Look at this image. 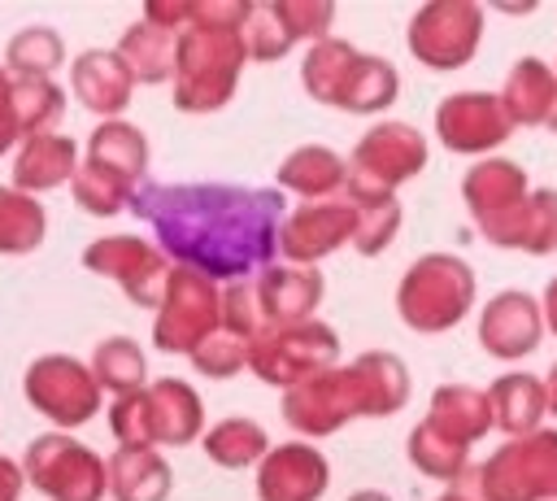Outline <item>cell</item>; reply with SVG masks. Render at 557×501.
Here are the masks:
<instances>
[{
	"label": "cell",
	"instance_id": "cell-1",
	"mask_svg": "<svg viewBox=\"0 0 557 501\" xmlns=\"http://www.w3.org/2000/svg\"><path fill=\"white\" fill-rule=\"evenodd\" d=\"M278 187L239 183H139L131 213L157 235L170 266L196 270L213 283L252 279L274 261V240L283 222Z\"/></svg>",
	"mask_w": 557,
	"mask_h": 501
},
{
	"label": "cell",
	"instance_id": "cell-2",
	"mask_svg": "<svg viewBox=\"0 0 557 501\" xmlns=\"http://www.w3.org/2000/svg\"><path fill=\"white\" fill-rule=\"evenodd\" d=\"M409 401V366L387 353H361L348 366H331L296 388L283 392V418L318 440V436H335L344 423L352 418H387L396 410H405Z\"/></svg>",
	"mask_w": 557,
	"mask_h": 501
},
{
	"label": "cell",
	"instance_id": "cell-3",
	"mask_svg": "<svg viewBox=\"0 0 557 501\" xmlns=\"http://www.w3.org/2000/svg\"><path fill=\"white\" fill-rule=\"evenodd\" d=\"M244 39L235 22H187L174 44V109L178 113H218L244 74Z\"/></svg>",
	"mask_w": 557,
	"mask_h": 501
},
{
	"label": "cell",
	"instance_id": "cell-4",
	"mask_svg": "<svg viewBox=\"0 0 557 501\" xmlns=\"http://www.w3.org/2000/svg\"><path fill=\"white\" fill-rule=\"evenodd\" d=\"M300 87L331 109L344 113H383L400 96V74L392 61L357 52L348 39H318L300 61Z\"/></svg>",
	"mask_w": 557,
	"mask_h": 501
},
{
	"label": "cell",
	"instance_id": "cell-5",
	"mask_svg": "<svg viewBox=\"0 0 557 501\" xmlns=\"http://www.w3.org/2000/svg\"><path fill=\"white\" fill-rule=\"evenodd\" d=\"M109 431L117 449H157L191 444L205 436V405L187 379H152L109 405Z\"/></svg>",
	"mask_w": 557,
	"mask_h": 501
},
{
	"label": "cell",
	"instance_id": "cell-6",
	"mask_svg": "<svg viewBox=\"0 0 557 501\" xmlns=\"http://www.w3.org/2000/svg\"><path fill=\"white\" fill-rule=\"evenodd\" d=\"M474 270L453 253H422L396 288V314L418 335H440L474 309Z\"/></svg>",
	"mask_w": 557,
	"mask_h": 501
},
{
	"label": "cell",
	"instance_id": "cell-7",
	"mask_svg": "<svg viewBox=\"0 0 557 501\" xmlns=\"http://www.w3.org/2000/svg\"><path fill=\"white\" fill-rule=\"evenodd\" d=\"M461 484L479 501H548V497H557V431L540 427L531 436L505 440L487 462L466 466Z\"/></svg>",
	"mask_w": 557,
	"mask_h": 501
},
{
	"label": "cell",
	"instance_id": "cell-8",
	"mask_svg": "<svg viewBox=\"0 0 557 501\" xmlns=\"http://www.w3.org/2000/svg\"><path fill=\"white\" fill-rule=\"evenodd\" d=\"M339 366V335L335 327L309 318L292 327H265L248 344V370L270 388H296L322 370Z\"/></svg>",
	"mask_w": 557,
	"mask_h": 501
},
{
	"label": "cell",
	"instance_id": "cell-9",
	"mask_svg": "<svg viewBox=\"0 0 557 501\" xmlns=\"http://www.w3.org/2000/svg\"><path fill=\"white\" fill-rule=\"evenodd\" d=\"M17 466L44 501H104V457L65 431L35 436Z\"/></svg>",
	"mask_w": 557,
	"mask_h": 501
},
{
	"label": "cell",
	"instance_id": "cell-10",
	"mask_svg": "<svg viewBox=\"0 0 557 501\" xmlns=\"http://www.w3.org/2000/svg\"><path fill=\"white\" fill-rule=\"evenodd\" d=\"M22 392L35 414H44L52 427H83L100 414V388L87 370V362L70 353H44L26 366Z\"/></svg>",
	"mask_w": 557,
	"mask_h": 501
},
{
	"label": "cell",
	"instance_id": "cell-11",
	"mask_svg": "<svg viewBox=\"0 0 557 501\" xmlns=\"http://www.w3.org/2000/svg\"><path fill=\"white\" fill-rule=\"evenodd\" d=\"M483 9L474 0H431L409 17V52L426 70H461L479 52Z\"/></svg>",
	"mask_w": 557,
	"mask_h": 501
},
{
	"label": "cell",
	"instance_id": "cell-12",
	"mask_svg": "<svg viewBox=\"0 0 557 501\" xmlns=\"http://www.w3.org/2000/svg\"><path fill=\"white\" fill-rule=\"evenodd\" d=\"M218 292L222 288L213 279L170 266L161 301H157V318H152V344L161 353L187 357L209 331H218Z\"/></svg>",
	"mask_w": 557,
	"mask_h": 501
},
{
	"label": "cell",
	"instance_id": "cell-13",
	"mask_svg": "<svg viewBox=\"0 0 557 501\" xmlns=\"http://www.w3.org/2000/svg\"><path fill=\"white\" fill-rule=\"evenodd\" d=\"M83 266L91 274L113 279L139 309H157L165 274H170L165 253L152 240H139V235H100V240H91L83 248Z\"/></svg>",
	"mask_w": 557,
	"mask_h": 501
},
{
	"label": "cell",
	"instance_id": "cell-14",
	"mask_svg": "<svg viewBox=\"0 0 557 501\" xmlns=\"http://www.w3.org/2000/svg\"><path fill=\"white\" fill-rule=\"evenodd\" d=\"M352 244V205L344 196L331 200H305L283 213L274 253L287 257V266H318L322 257Z\"/></svg>",
	"mask_w": 557,
	"mask_h": 501
},
{
	"label": "cell",
	"instance_id": "cell-15",
	"mask_svg": "<svg viewBox=\"0 0 557 501\" xmlns=\"http://www.w3.org/2000/svg\"><path fill=\"white\" fill-rule=\"evenodd\" d=\"M348 170L387 187V192H396L400 183H409L426 170V135L409 122H374L357 139V148L348 157Z\"/></svg>",
	"mask_w": 557,
	"mask_h": 501
},
{
	"label": "cell",
	"instance_id": "cell-16",
	"mask_svg": "<svg viewBox=\"0 0 557 501\" xmlns=\"http://www.w3.org/2000/svg\"><path fill=\"white\" fill-rule=\"evenodd\" d=\"M509 118L496 100V91H453L435 109V135L448 152L483 157L509 139Z\"/></svg>",
	"mask_w": 557,
	"mask_h": 501
},
{
	"label": "cell",
	"instance_id": "cell-17",
	"mask_svg": "<svg viewBox=\"0 0 557 501\" xmlns=\"http://www.w3.org/2000/svg\"><path fill=\"white\" fill-rule=\"evenodd\" d=\"M331 488V466L309 440L270 444L257 462V501H322Z\"/></svg>",
	"mask_w": 557,
	"mask_h": 501
},
{
	"label": "cell",
	"instance_id": "cell-18",
	"mask_svg": "<svg viewBox=\"0 0 557 501\" xmlns=\"http://www.w3.org/2000/svg\"><path fill=\"white\" fill-rule=\"evenodd\" d=\"M527 192H531L527 170L518 161H509V157H483L461 179V200H466L470 222L479 227L483 240L527 200Z\"/></svg>",
	"mask_w": 557,
	"mask_h": 501
},
{
	"label": "cell",
	"instance_id": "cell-19",
	"mask_svg": "<svg viewBox=\"0 0 557 501\" xmlns=\"http://www.w3.org/2000/svg\"><path fill=\"white\" fill-rule=\"evenodd\" d=\"M540 335H544V314H540V301L509 288V292H496L483 309H479V344L500 357V362H518L527 353L540 349Z\"/></svg>",
	"mask_w": 557,
	"mask_h": 501
},
{
	"label": "cell",
	"instance_id": "cell-20",
	"mask_svg": "<svg viewBox=\"0 0 557 501\" xmlns=\"http://www.w3.org/2000/svg\"><path fill=\"white\" fill-rule=\"evenodd\" d=\"M252 292H257V309L265 318V327H292V322H309L313 309L322 305L326 279L318 274V266H265L252 274Z\"/></svg>",
	"mask_w": 557,
	"mask_h": 501
},
{
	"label": "cell",
	"instance_id": "cell-21",
	"mask_svg": "<svg viewBox=\"0 0 557 501\" xmlns=\"http://www.w3.org/2000/svg\"><path fill=\"white\" fill-rule=\"evenodd\" d=\"M70 91L83 109H91V113H100V122H109V118H122L135 83L113 48H87L70 65Z\"/></svg>",
	"mask_w": 557,
	"mask_h": 501
},
{
	"label": "cell",
	"instance_id": "cell-22",
	"mask_svg": "<svg viewBox=\"0 0 557 501\" xmlns=\"http://www.w3.org/2000/svg\"><path fill=\"white\" fill-rule=\"evenodd\" d=\"M348 205H352V248L361 257H379L383 248H392L396 231H400V200L396 192L361 179L348 170L344 179V192H339Z\"/></svg>",
	"mask_w": 557,
	"mask_h": 501
},
{
	"label": "cell",
	"instance_id": "cell-23",
	"mask_svg": "<svg viewBox=\"0 0 557 501\" xmlns=\"http://www.w3.org/2000/svg\"><path fill=\"white\" fill-rule=\"evenodd\" d=\"M78 166V144L70 135H57V131H39L30 139L17 144V157H13V183L17 192L35 196V192H52L61 183H70Z\"/></svg>",
	"mask_w": 557,
	"mask_h": 501
},
{
	"label": "cell",
	"instance_id": "cell-24",
	"mask_svg": "<svg viewBox=\"0 0 557 501\" xmlns=\"http://www.w3.org/2000/svg\"><path fill=\"white\" fill-rule=\"evenodd\" d=\"M344 179H348V161L326 144H300L274 170V187L296 192L300 200H331L344 192Z\"/></svg>",
	"mask_w": 557,
	"mask_h": 501
},
{
	"label": "cell",
	"instance_id": "cell-25",
	"mask_svg": "<svg viewBox=\"0 0 557 501\" xmlns=\"http://www.w3.org/2000/svg\"><path fill=\"white\" fill-rule=\"evenodd\" d=\"M431 431H440L444 440L470 449L474 440L487 436L492 427V405H487V392L483 388H470V383H440L431 392V410L422 418Z\"/></svg>",
	"mask_w": 557,
	"mask_h": 501
},
{
	"label": "cell",
	"instance_id": "cell-26",
	"mask_svg": "<svg viewBox=\"0 0 557 501\" xmlns=\"http://www.w3.org/2000/svg\"><path fill=\"white\" fill-rule=\"evenodd\" d=\"M509 126H544L553 100H557V74L540 57H518L496 91Z\"/></svg>",
	"mask_w": 557,
	"mask_h": 501
},
{
	"label": "cell",
	"instance_id": "cell-27",
	"mask_svg": "<svg viewBox=\"0 0 557 501\" xmlns=\"http://www.w3.org/2000/svg\"><path fill=\"white\" fill-rule=\"evenodd\" d=\"M170 484L174 471L157 449H113L104 462V497L113 501H165Z\"/></svg>",
	"mask_w": 557,
	"mask_h": 501
},
{
	"label": "cell",
	"instance_id": "cell-28",
	"mask_svg": "<svg viewBox=\"0 0 557 501\" xmlns=\"http://www.w3.org/2000/svg\"><path fill=\"white\" fill-rule=\"evenodd\" d=\"M487 244L518 248V253H531V257L553 253L557 248V192L553 187L527 192V200L487 235Z\"/></svg>",
	"mask_w": 557,
	"mask_h": 501
},
{
	"label": "cell",
	"instance_id": "cell-29",
	"mask_svg": "<svg viewBox=\"0 0 557 501\" xmlns=\"http://www.w3.org/2000/svg\"><path fill=\"white\" fill-rule=\"evenodd\" d=\"M91 166L117 174L122 183L139 187L144 174H148V135L135 126V122H122V118H109L100 122L91 135H87V157Z\"/></svg>",
	"mask_w": 557,
	"mask_h": 501
},
{
	"label": "cell",
	"instance_id": "cell-30",
	"mask_svg": "<svg viewBox=\"0 0 557 501\" xmlns=\"http://www.w3.org/2000/svg\"><path fill=\"white\" fill-rule=\"evenodd\" d=\"M487 405H492V427H500L509 440L540 431V418L548 414L544 383H540V375H527V370H509V375L492 379Z\"/></svg>",
	"mask_w": 557,
	"mask_h": 501
},
{
	"label": "cell",
	"instance_id": "cell-31",
	"mask_svg": "<svg viewBox=\"0 0 557 501\" xmlns=\"http://www.w3.org/2000/svg\"><path fill=\"white\" fill-rule=\"evenodd\" d=\"M174 44H178L174 30H161V26H152V22L139 17L135 26L122 30V39H117L113 52L126 65L131 83L157 87V83H170V74H174Z\"/></svg>",
	"mask_w": 557,
	"mask_h": 501
},
{
	"label": "cell",
	"instance_id": "cell-32",
	"mask_svg": "<svg viewBox=\"0 0 557 501\" xmlns=\"http://www.w3.org/2000/svg\"><path fill=\"white\" fill-rule=\"evenodd\" d=\"M265 449H270L265 427H261L257 418H244V414L222 418V423H213V427L205 431V457H209L213 466H222V471L257 466V462L265 457Z\"/></svg>",
	"mask_w": 557,
	"mask_h": 501
},
{
	"label": "cell",
	"instance_id": "cell-33",
	"mask_svg": "<svg viewBox=\"0 0 557 501\" xmlns=\"http://www.w3.org/2000/svg\"><path fill=\"white\" fill-rule=\"evenodd\" d=\"M48 213L35 196L0 183V257H26L44 244Z\"/></svg>",
	"mask_w": 557,
	"mask_h": 501
},
{
	"label": "cell",
	"instance_id": "cell-34",
	"mask_svg": "<svg viewBox=\"0 0 557 501\" xmlns=\"http://www.w3.org/2000/svg\"><path fill=\"white\" fill-rule=\"evenodd\" d=\"M9 105H13L17 139H30L39 131H52L65 118V91L52 78H22V74H13Z\"/></svg>",
	"mask_w": 557,
	"mask_h": 501
},
{
	"label": "cell",
	"instance_id": "cell-35",
	"mask_svg": "<svg viewBox=\"0 0 557 501\" xmlns=\"http://www.w3.org/2000/svg\"><path fill=\"white\" fill-rule=\"evenodd\" d=\"M91 379H96V388L104 392H113V396H126V392H135V388H144L148 383V357H144V349L131 340V335H109V340H100L96 349H91Z\"/></svg>",
	"mask_w": 557,
	"mask_h": 501
},
{
	"label": "cell",
	"instance_id": "cell-36",
	"mask_svg": "<svg viewBox=\"0 0 557 501\" xmlns=\"http://www.w3.org/2000/svg\"><path fill=\"white\" fill-rule=\"evenodd\" d=\"M65 65V39L52 26H26L4 44V70L22 78H52V70Z\"/></svg>",
	"mask_w": 557,
	"mask_h": 501
},
{
	"label": "cell",
	"instance_id": "cell-37",
	"mask_svg": "<svg viewBox=\"0 0 557 501\" xmlns=\"http://www.w3.org/2000/svg\"><path fill=\"white\" fill-rule=\"evenodd\" d=\"M70 192H74V205H78L83 213H91V218H113V213H122V209L131 205V196H135L131 183H122L117 174H109V170H100V166H91V161H78V166H74Z\"/></svg>",
	"mask_w": 557,
	"mask_h": 501
},
{
	"label": "cell",
	"instance_id": "cell-38",
	"mask_svg": "<svg viewBox=\"0 0 557 501\" xmlns=\"http://www.w3.org/2000/svg\"><path fill=\"white\" fill-rule=\"evenodd\" d=\"M405 453H409V466H413V471H422V475H431V479H440V484H453V479L470 466V449L444 440V436L431 431L426 423H418V427L409 431Z\"/></svg>",
	"mask_w": 557,
	"mask_h": 501
},
{
	"label": "cell",
	"instance_id": "cell-39",
	"mask_svg": "<svg viewBox=\"0 0 557 501\" xmlns=\"http://www.w3.org/2000/svg\"><path fill=\"white\" fill-rule=\"evenodd\" d=\"M239 39H244V52L248 61H278L296 48V35L287 30L283 13L274 0H261V4H248V17L239 26Z\"/></svg>",
	"mask_w": 557,
	"mask_h": 501
},
{
	"label": "cell",
	"instance_id": "cell-40",
	"mask_svg": "<svg viewBox=\"0 0 557 501\" xmlns=\"http://www.w3.org/2000/svg\"><path fill=\"white\" fill-rule=\"evenodd\" d=\"M218 327L231 331L235 340L252 344L261 331H265V318L257 309V292H252V279H235L218 292Z\"/></svg>",
	"mask_w": 557,
	"mask_h": 501
},
{
	"label": "cell",
	"instance_id": "cell-41",
	"mask_svg": "<svg viewBox=\"0 0 557 501\" xmlns=\"http://www.w3.org/2000/svg\"><path fill=\"white\" fill-rule=\"evenodd\" d=\"M187 357H191V366H196L205 379H235V375L248 366V344L218 327V331H209Z\"/></svg>",
	"mask_w": 557,
	"mask_h": 501
},
{
	"label": "cell",
	"instance_id": "cell-42",
	"mask_svg": "<svg viewBox=\"0 0 557 501\" xmlns=\"http://www.w3.org/2000/svg\"><path fill=\"white\" fill-rule=\"evenodd\" d=\"M278 4V13H283V22H287V30L296 35V44L300 39H309V44H318V39H326V30H331V22H335V4H326V0H274Z\"/></svg>",
	"mask_w": 557,
	"mask_h": 501
},
{
	"label": "cell",
	"instance_id": "cell-43",
	"mask_svg": "<svg viewBox=\"0 0 557 501\" xmlns=\"http://www.w3.org/2000/svg\"><path fill=\"white\" fill-rule=\"evenodd\" d=\"M9 83H13V74L0 65V157L9 152V148H17V126H13V105H9Z\"/></svg>",
	"mask_w": 557,
	"mask_h": 501
},
{
	"label": "cell",
	"instance_id": "cell-44",
	"mask_svg": "<svg viewBox=\"0 0 557 501\" xmlns=\"http://www.w3.org/2000/svg\"><path fill=\"white\" fill-rule=\"evenodd\" d=\"M26 492V479H22V466L13 457L0 453V501H22Z\"/></svg>",
	"mask_w": 557,
	"mask_h": 501
},
{
	"label": "cell",
	"instance_id": "cell-45",
	"mask_svg": "<svg viewBox=\"0 0 557 501\" xmlns=\"http://www.w3.org/2000/svg\"><path fill=\"white\" fill-rule=\"evenodd\" d=\"M540 314H544V327H553V335H557V274H553V279H548V288H544Z\"/></svg>",
	"mask_w": 557,
	"mask_h": 501
},
{
	"label": "cell",
	"instance_id": "cell-46",
	"mask_svg": "<svg viewBox=\"0 0 557 501\" xmlns=\"http://www.w3.org/2000/svg\"><path fill=\"white\" fill-rule=\"evenodd\" d=\"M540 383H544V410H548V414H557V362L548 366V375H544Z\"/></svg>",
	"mask_w": 557,
	"mask_h": 501
},
{
	"label": "cell",
	"instance_id": "cell-47",
	"mask_svg": "<svg viewBox=\"0 0 557 501\" xmlns=\"http://www.w3.org/2000/svg\"><path fill=\"white\" fill-rule=\"evenodd\" d=\"M435 501H479V497H474V492L461 484V475H457V479L448 484V492H444V497H435Z\"/></svg>",
	"mask_w": 557,
	"mask_h": 501
},
{
	"label": "cell",
	"instance_id": "cell-48",
	"mask_svg": "<svg viewBox=\"0 0 557 501\" xmlns=\"http://www.w3.org/2000/svg\"><path fill=\"white\" fill-rule=\"evenodd\" d=\"M348 501H392L387 492H374V488H361V492H352Z\"/></svg>",
	"mask_w": 557,
	"mask_h": 501
},
{
	"label": "cell",
	"instance_id": "cell-49",
	"mask_svg": "<svg viewBox=\"0 0 557 501\" xmlns=\"http://www.w3.org/2000/svg\"><path fill=\"white\" fill-rule=\"evenodd\" d=\"M544 126L557 135V100H553V109H548V118H544Z\"/></svg>",
	"mask_w": 557,
	"mask_h": 501
},
{
	"label": "cell",
	"instance_id": "cell-50",
	"mask_svg": "<svg viewBox=\"0 0 557 501\" xmlns=\"http://www.w3.org/2000/svg\"><path fill=\"white\" fill-rule=\"evenodd\" d=\"M548 501H557V497H548Z\"/></svg>",
	"mask_w": 557,
	"mask_h": 501
},
{
	"label": "cell",
	"instance_id": "cell-51",
	"mask_svg": "<svg viewBox=\"0 0 557 501\" xmlns=\"http://www.w3.org/2000/svg\"><path fill=\"white\" fill-rule=\"evenodd\" d=\"M553 74H557V70H553Z\"/></svg>",
	"mask_w": 557,
	"mask_h": 501
}]
</instances>
